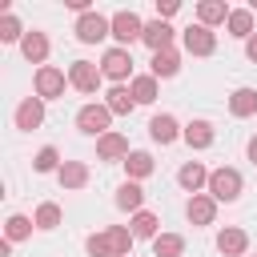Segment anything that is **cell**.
Masks as SVG:
<instances>
[{
	"instance_id": "1",
	"label": "cell",
	"mask_w": 257,
	"mask_h": 257,
	"mask_svg": "<svg viewBox=\"0 0 257 257\" xmlns=\"http://www.w3.org/2000/svg\"><path fill=\"white\" fill-rule=\"evenodd\" d=\"M209 197L213 201H237L241 197V173L237 169H213L209 173Z\"/></svg>"
},
{
	"instance_id": "2",
	"label": "cell",
	"mask_w": 257,
	"mask_h": 257,
	"mask_svg": "<svg viewBox=\"0 0 257 257\" xmlns=\"http://www.w3.org/2000/svg\"><path fill=\"white\" fill-rule=\"evenodd\" d=\"M104 36H112V20H108V16L84 12V16L76 20V40H80V44H96V40H104Z\"/></svg>"
},
{
	"instance_id": "3",
	"label": "cell",
	"mask_w": 257,
	"mask_h": 257,
	"mask_svg": "<svg viewBox=\"0 0 257 257\" xmlns=\"http://www.w3.org/2000/svg\"><path fill=\"white\" fill-rule=\"evenodd\" d=\"M108 120H112V112H108L104 104H84V108L76 112V128L88 133V137H96V141L108 133Z\"/></svg>"
},
{
	"instance_id": "4",
	"label": "cell",
	"mask_w": 257,
	"mask_h": 257,
	"mask_svg": "<svg viewBox=\"0 0 257 257\" xmlns=\"http://www.w3.org/2000/svg\"><path fill=\"white\" fill-rule=\"evenodd\" d=\"M100 72L108 76V80H124V76H133V52L128 48H108L104 56H100Z\"/></svg>"
},
{
	"instance_id": "5",
	"label": "cell",
	"mask_w": 257,
	"mask_h": 257,
	"mask_svg": "<svg viewBox=\"0 0 257 257\" xmlns=\"http://www.w3.org/2000/svg\"><path fill=\"white\" fill-rule=\"evenodd\" d=\"M64 84H68V76H64L60 68H52V64L36 68V96H40V100H56V96H64Z\"/></svg>"
},
{
	"instance_id": "6",
	"label": "cell",
	"mask_w": 257,
	"mask_h": 257,
	"mask_svg": "<svg viewBox=\"0 0 257 257\" xmlns=\"http://www.w3.org/2000/svg\"><path fill=\"white\" fill-rule=\"evenodd\" d=\"M100 76H104V72H100L92 60H72V64H68V84L80 88V92H96Z\"/></svg>"
},
{
	"instance_id": "7",
	"label": "cell",
	"mask_w": 257,
	"mask_h": 257,
	"mask_svg": "<svg viewBox=\"0 0 257 257\" xmlns=\"http://www.w3.org/2000/svg\"><path fill=\"white\" fill-rule=\"evenodd\" d=\"M112 36L120 40V48H128L133 40H141V36H145L141 16H137V12H116V16H112Z\"/></svg>"
},
{
	"instance_id": "8",
	"label": "cell",
	"mask_w": 257,
	"mask_h": 257,
	"mask_svg": "<svg viewBox=\"0 0 257 257\" xmlns=\"http://www.w3.org/2000/svg\"><path fill=\"white\" fill-rule=\"evenodd\" d=\"M40 124H44V100H40V96H24V100L16 104V128L32 133V128H40Z\"/></svg>"
},
{
	"instance_id": "9",
	"label": "cell",
	"mask_w": 257,
	"mask_h": 257,
	"mask_svg": "<svg viewBox=\"0 0 257 257\" xmlns=\"http://www.w3.org/2000/svg\"><path fill=\"white\" fill-rule=\"evenodd\" d=\"M185 48H189L193 56H209V52L217 48L213 28H205V24H189V28H185Z\"/></svg>"
},
{
	"instance_id": "10",
	"label": "cell",
	"mask_w": 257,
	"mask_h": 257,
	"mask_svg": "<svg viewBox=\"0 0 257 257\" xmlns=\"http://www.w3.org/2000/svg\"><path fill=\"white\" fill-rule=\"evenodd\" d=\"M149 137H153L157 145H173L177 137H185V128H181L169 112H161V116H153V120H149Z\"/></svg>"
},
{
	"instance_id": "11",
	"label": "cell",
	"mask_w": 257,
	"mask_h": 257,
	"mask_svg": "<svg viewBox=\"0 0 257 257\" xmlns=\"http://www.w3.org/2000/svg\"><path fill=\"white\" fill-rule=\"evenodd\" d=\"M185 213H189V221H193V225H213V217H217V201H213V197H205V193H197V197H189Z\"/></svg>"
},
{
	"instance_id": "12",
	"label": "cell",
	"mask_w": 257,
	"mask_h": 257,
	"mask_svg": "<svg viewBox=\"0 0 257 257\" xmlns=\"http://www.w3.org/2000/svg\"><path fill=\"white\" fill-rule=\"evenodd\" d=\"M96 157H100V161H124V157H128V141H124L120 133H104V137L96 141Z\"/></svg>"
},
{
	"instance_id": "13",
	"label": "cell",
	"mask_w": 257,
	"mask_h": 257,
	"mask_svg": "<svg viewBox=\"0 0 257 257\" xmlns=\"http://www.w3.org/2000/svg\"><path fill=\"white\" fill-rule=\"evenodd\" d=\"M217 249H221L225 257H245V249H249L245 229H221V233H217Z\"/></svg>"
},
{
	"instance_id": "14",
	"label": "cell",
	"mask_w": 257,
	"mask_h": 257,
	"mask_svg": "<svg viewBox=\"0 0 257 257\" xmlns=\"http://www.w3.org/2000/svg\"><path fill=\"white\" fill-rule=\"evenodd\" d=\"M141 40H145V44H149L153 52H165V48L173 44V28H169L165 20H149V24H145V36H141Z\"/></svg>"
},
{
	"instance_id": "15",
	"label": "cell",
	"mask_w": 257,
	"mask_h": 257,
	"mask_svg": "<svg viewBox=\"0 0 257 257\" xmlns=\"http://www.w3.org/2000/svg\"><path fill=\"white\" fill-rule=\"evenodd\" d=\"M177 181H181V189H189V193L197 197V193H201V185H209V173H205V165H201V161H189V165H181Z\"/></svg>"
},
{
	"instance_id": "16",
	"label": "cell",
	"mask_w": 257,
	"mask_h": 257,
	"mask_svg": "<svg viewBox=\"0 0 257 257\" xmlns=\"http://www.w3.org/2000/svg\"><path fill=\"white\" fill-rule=\"evenodd\" d=\"M20 52H24V60H32V64H40V68H44V56H48V36H44V32H28V36L20 40Z\"/></svg>"
},
{
	"instance_id": "17",
	"label": "cell",
	"mask_w": 257,
	"mask_h": 257,
	"mask_svg": "<svg viewBox=\"0 0 257 257\" xmlns=\"http://www.w3.org/2000/svg\"><path fill=\"white\" fill-rule=\"evenodd\" d=\"M56 177H60L64 189H84V185H88V165H84V161H64Z\"/></svg>"
},
{
	"instance_id": "18",
	"label": "cell",
	"mask_w": 257,
	"mask_h": 257,
	"mask_svg": "<svg viewBox=\"0 0 257 257\" xmlns=\"http://www.w3.org/2000/svg\"><path fill=\"white\" fill-rule=\"evenodd\" d=\"M141 205H145V189H141L137 181H124V185L116 189V209H124V213H141Z\"/></svg>"
},
{
	"instance_id": "19",
	"label": "cell",
	"mask_w": 257,
	"mask_h": 257,
	"mask_svg": "<svg viewBox=\"0 0 257 257\" xmlns=\"http://www.w3.org/2000/svg\"><path fill=\"white\" fill-rule=\"evenodd\" d=\"M225 24H229V36H237V40H249L253 36V12L249 8H233Z\"/></svg>"
},
{
	"instance_id": "20",
	"label": "cell",
	"mask_w": 257,
	"mask_h": 257,
	"mask_svg": "<svg viewBox=\"0 0 257 257\" xmlns=\"http://www.w3.org/2000/svg\"><path fill=\"white\" fill-rule=\"evenodd\" d=\"M177 72H181V56H177L173 48H165V52H153V76H157V80H161V76L169 80V76H177Z\"/></svg>"
},
{
	"instance_id": "21",
	"label": "cell",
	"mask_w": 257,
	"mask_h": 257,
	"mask_svg": "<svg viewBox=\"0 0 257 257\" xmlns=\"http://www.w3.org/2000/svg\"><path fill=\"white\" fill-rule=\"evenodd\" d=\"M133 104H137V100H133V92H128V88H120V84H116V88H108V96H104V108H108L112 116H128V112H133Z\"/></svg>"
},
{
	"instance_id": "22",
	"label": "cell",
	"mask_w": 257,
	"mask_h": 257,
	"mask_svg": "<svg viewBox=\"0 0 257 257\" xmlns=\"http://www.w3.org/2000/svg\"><path fill=\"white\" fill-rule=\"evenodd\" d=\"M229 112L233 116H253L257 112V88H237L229 96Z\"/></svg>"
},
{
	"instance_id": "23",
	"label": "cell",
	"mask_w": 257,
	"mask_h": 257,
	"mask_svg": "<svg viewBox=\"0 0 257 257\" xmlns=\"http://www.w3.org/2000/svg\"><path fill=\"white\" fill-rule=\"evenodd\" d=\"M229 12H233V8H225L221 0H201V4H197V16H201V24H205V28H213V24L229 20Z\"/></svg>"
},
{
	"instance_id": "24",
	"label": "cell",
	"mask_w": 257,
	"mask_h": 257,
	"mask_svg": "<svg viewBox=\"0 0 257 257\" xmlns=\"http://www.w3.org/2000/svg\"><path fill=\"white\" fill-rule=\"evenodd\" d=\"M128 92H133L137 104H153V100H157V76H153V72H149V76H133Z\"/></svg>"
},
{
	"instance_id": "25",
	"label": "cell",
	"mask_w": 257,
	"mask_h": 257,
	"mask_svg": "<svg viewBox=\"0 0 257 257\" xmlns=\"http://www.w3.org/2000/svg\"><path fill=\"white\" fill-rule=\"evenodd\" d=\"M185 141H189L193 149H209V145H213V124H209V120H189V124H185Z\"/></svg>"
},
{
	"instance_id": "26",
	"label": "cell",
	"mask_w": 257,
	"mask_h": 257,
	"mask_svg": "<svg viewBox=\"0 0 257 257\" xmlns=\"http://www.w3.org/2000/svg\"><path fill=\"white\" fill-rule=\"evenodd\" d=\"M153 253H157V257H181V253H185V237H181V233H161V237L153 241Z\"/></svg>"
},
{
	"instance_id": "27",
	"label": "cell",
	"mask_w": 257,
	"mask_h": 257,
	"mask_svg": "<svg viewBox=\"0 0 257 257\" xmlns=\"http://www.w3.org/2000/svg\"><path fill=\"white\" fill-rule=\"evenodd\" d=\"M124 169H128V177H133V181H145L157 165H153V157H149V153H128V157H124Z\"/></svg>"
},
{
	"instance_id": "28",
	"label": "cell",
	"mask_w": 257,
	"mask_h": 257,
	"mask_svg": "<svg viewBox=\"0 0 257 257\" xmlns=\"http://www.w3.org/2000/svg\"><path fill=\"white\" fill-rule=\"evenodd\" d=\"M157 225H161V221H157L153 213L141 209V213H133V225H128V229H133V237H149V241H157V237H161Z\"/></svg>"
},
{
	"instance_id": "29",
	"label": "cell",
	"mask_w": 257,
	"mask_h": 257,
	"mask_svg": "<svg viewBox=\"0 0 257 257\" xmlns=\"http://www.w3.org/2000/svg\"><path fill=\"white\" fill-rule=\"evenodd\" d=\"M104 233H108V241H112V253H116V257H128V253H133V241H137V237H133V229L112 225V229H104Z\"/></svg>"
},
{
	"instance_id": "30",
	"label": "cell",
	"mask_w": 257,
	"mask_h": 257,
	"mask_svg": "<svg viewBox=\"0 0 257 257\" xmlns=\"http://www.w3.org/2000/svg\"><path fill=\"white\" fill-rule=\"evenodd\" d=\"M32 169H36V173H60V153H56L52 145H44V149L32 157Z\"/></svg>"
},
{
	"instance_id": "31",
	"label": "cell",
	"mask_w": 257,
	"mask_h": 257,
	"mask_svg": "<svg viewBox=\"0 0 257 257\" xmlns=\"http://www.w3.org/2000/svg\"><path fill=\"white\" fill-rule=\"evenodd\" d=\"M32 221H36V229H44V233H48V229H56V225H60V205H56V201H44V205L36 209V217H32Z\"/></svg>"
},
{
	"instance_id": "32",
	"label": "cell",
	"mask_w": 257,
	"mask_h": 257,
	"mask_svg": "<svg viewBox=\"0 0 257 257\" xmlns=\"http://www.w3.org/2000/svg\"><path fill=\"white\" fill-rule=\"evenodd\" d=\"M32 225H36V221H28V217H20V213L8 217V225H4V241H24V237L32 233Z\"/></svg>"
},
{
	"instance_id": "33",
	"label": "cell",
	"mask_w": 257,
	"mask_h": 257,
	"mask_svg": "<svg viewBox=\"0 0 257 257\" xmlns=\"http://www.w3.org/2000/svg\"><path fill=\"white\" fill-rule=\"evenodd\" d=\"M84 249H88V257H116V253H112L108 233H92V237L84 241Z\"/></svg>"
},
{
	"instance_id": "34",
	"label": "cell",
	"mask_w": 257,
	"mask_h": 257,
	"mask_svg": "<svg viewBox=\"0 0 257 257\" xmlns=\"http://www.w3.org/2000/svg\"><path fill=\"white\" fill-rule=\"evenodd\" d=\"M28 32L20 28V20L12 16V12H4V20H0V40H24Z\"/></svg>"
},
{
	"instance_id": "35",
	"label": "cell",
	"mask_w": 257,
	"mask_h": 257,
	"mask_svg": "<svg viewBox=\"0 0 257 257\" xmlns=\"http://www.w3.org/2000/svg\"><path fill=\"white\" fill-rule=\"evenodd\" d=\"M177 12V0H165V4H157V20H169Z\"/></svg>"
},
{
	"instance_id": "36",
	"label": "cell",
	"mask_w": 257,
	"mask_h": 257,
	"mask_svg": "<svg viewBox=\"0 0 257 257\" xmlns=\"http://www.w3.org/2000/svg\"><path fill=\"white\" fill-rule=\"evenodd\" d=\"M245 56H249V60H253V64H257V32H253V36H249V40H245Z\"/></svg>"
},
{
	"instance_id": "37",
	"label": "cell",
	"mask_w": 257,
	"mask_h": 257,
	"mask_svg": "<svg viewBox=\"0 0 257 257\" xmlns=\"http://www.w3.org/2000/svg\"><path fill=\"white\" fill-rule=\"evenodd\" d=\"M249 161H253V165H257V137H253V141H249Z\"/></svg>"
}]
</instances>
